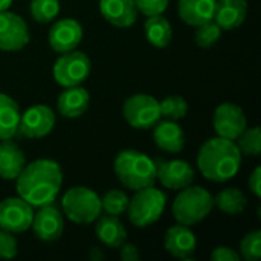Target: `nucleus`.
<instances>
[{
    "label": "nucleus",
    "instance_id": "nucleus-11",
    "mask_svg": "<svg viewBox=\"0 0 261 261\" xmlns=\"http://www.w3.org/2000/svg\"><path fill=\"white\" fill-rule=\"evenodd\" d=\"M57 118L49 106L37 104L20 115L18 130L23 136L31 139H41L47 136L55 127Z\"/></svg>",
    "mask_w": 261,
    "mask_h": 261
},
{
    "label": "nucleus",
    "instance_id": "nucleus-16",
    "mask_svg": "<svg viewBox=\"0 0 261 261\" xmlns=\"http://www.w3.org/2000/svg\"><path fill=\"white\" fill-rule=\"evenodd\" d=\"M164 248L174 258L188 260L196 252L197 240H196L194 232L190 229V226L177 223V225L168 228V231L164 237Z\"/></svg>",
    "mask_w": 261,
    "mask_h": 261
},
{
    "label": "nucleus",
    "instance_id": "nucleus-28",
    "mask_svg": "<svg viewBox=\"0 0 261 261\" xmlns=\"http://www.w3.org/2000/svg\"><path fill=\"white\" fill-rule=\"evenodd\" d=\"M159 107H161V118L170 121H179L185 118V115L188 113V102L185 101V98L179 95H171L159 101Z\"/></svg>",
    "mask_w": 261,
    "mask_h": 261
},
{
    "label": "nucleus",
    "instance_id": "nucleus-12",
    "mask_svg": "<svg viewBox=\"0 0 261 261\" xmlns=\"http://www.w3.org/2000/svg\"><path fill=\"white\" fill-rule=\"evenodd\" d=\"M213 125L217 136L237 141V138L246 130L248 121L245 112L239 106L232 102H222L214 112Z\"/></svg>",
    "mask_w": 261,
    "mask_h": 261
},
{
    "label": "nucleus",
    "instance_id": "nucleus-22",
    "mask_svg": "<svg viewBox=\"0 0 261 261\" xmlns=\"http://www.w3.org/2000/svg\"><path fill=\"white\" fill-rule=\"evenodd\" d=\"M95 222L96 237L104 246L118 249L124 242H127V231L118 216H99Z\"/></svg>",
    "mask_w": 261,
    "mask_h": 261
},
{
    "label": "nucleus",
    "instance_id": "nucleus-15",
    "mask_svg": "<svg viewBox=\"0 0 261 261\" xmlns=\"http://www.w3.org/2000/svg\"><path fill=\"white\" fill-rule=\"evenodd\" d=\"M81 40H83V26L75 18H61L55 21L47 35L50 49L58 54H64L76 49Z\"/></svg>",
    "mask_w": 261,
    "mask_h": 261
},
{
    "label": "nucleus",
    "instance_id": "nucleus-30",
    "mask_svg": "<svg viewBox=\"0 0 261 261\" xmlns=\"http://www.w3.org/2000/svg\"><path fill=\"white\" fill-rule=\"evenodd\" d=\"M242 154L246 156H260L261 153V132L260 127L248 128L236 141Z\"/></svg>",
    "mask_w": 261,
    "mask_h": 261
},
{
    "label": "nucleus",
    "instance_id": "nucleus-18",
    "mask_svg": "<svg viewBox=\"0 0 261 261\" xmlns=\"http://www.w3.org/2000/svg\"><path fill=\"white\" fill-rule=\"evenodd\" d=\"M248 15L246 0H216L214 21L222 31H232L243 24Z\"/></svg>",
    "mask_w": 261,
    "mask_h": 261
},
{
    "label": "nucleus",
    "instance_id": "nucleus-9",
    "mask_svg": "<svg viewBox=\"0 0 261 261\" xmlns=\"http://www.w3.org/2000/svg\"><path fill=\"white\" fill-rule=\"evenodd\" d=\"M34 206L21 197H8L0 200V229L20 234L31 228Z\"/></svg>",
    "mask_w": 261,
    "mask_h": 261
},
{
    "label": "nucleus",
    "instance_id": "nucleus-29",
    "mask_svg": "<svg viewBox=\"0 0 261 261\" xmlns=\"http://www.w3.org/2000/svg\"><path fill=\"white\" fill-rule=\"evenodd\" d=\"M29 12L37 23H49L60 12V0H32Z\"/></svg>",
    "mask_w": 261,
    "mask_h": 261
},
{
    "label": "nucleus",
    "instance_id": "nucleus-27",
    "mask_svg": "<svg viewBox=\"0 0 261 261\" xmlns=\"http://www.w3.org/2000/svg\"><path fill=\"white\" fill-rule=\"evenodd\" d=\"M128 196L122 190H110L101 199V210L109 216H122L128 206Z\"/></svg>",
    "mask_w": 261,
    "mask_h": 261
},
{
    "label": "nucleus",
    "instance_id": "nucleus-7",
    "mask_svg": "<svg viewBox=\"0 0 261 261\" xmlns=\"http://www.w3.org/2000/svg\"><path fill=\"white\" fill-rule=\"evenodd\" d=\"M90 70H92L90 58L84 52L76 49L61 54L52 67L54 80L61 87L81 86L90 75Z\"/></svg>",
    "mask_w": 261,
    "mask_h": 261
},
{
    "label": "nucleus",
    "instance_id": "nucleus-6",
    "mask_svg": "<svg viewBox=\"0 0 261 261\" xmlns=\"http://www.w3.org/2000/svg\"><path fill=\"white\" fill-rule=\"evenodd\" d=\"M167 205V196L164 191L153 187H147L135 191V196L130 199L127 206V214L136 228H147L156 223Z\"/></svg>",
    "mask_w": 261,
    "mask_h": 261
},
{
    "label": "nucleus",
    "instance_id": "nucleus-21",
    "mask_svg": "<svg viewBox=\"0 0 261 261\" xmlns=\"http://www.w3.org/2000/svg\"><path fill=\"white\" fill-rule=\"evenodd\" d=\"M26 165L23 150L11 139L0 141V177L15 180Z\"/></svg>",
    "mask_w": 261,
    "mask_h": 261
},
{
    "label": "nucleus",
    "instance_id": "nucleus-37",
    "mask_svg": "<svg viewBox=\"0 0 261 261\" xmlns=\"http://www.w3.org/2000/svg\"><path fill=\"white\" fill-rule=\"evenodd\" d=\"M248 187L251 190V193L255 196V197H261V168L257 167L252 174L249 176V180H248Z\"/></svg>",
    "mask_w": 261,
    "mask_h": 261
},
{
    "label": "nucleus",
    "instance_id": "nucleus-20",
    "mask_svg": "<svg viewBox=\"0 0 261 261\" xmlns=\"http://www.w3.org/2000/svg\"><path fill=\"white\" fill-rule=\"evenodd\" d=\"M153 138L156 145L171 154L180 153L185 147V135L177 121L164 119L154 125Z\"/></svg>",
    "mask_w": 261,
    "mask_h": 261
},
{
    "label": "nucleus",
    "instance_id": "nucleus-3",
    "mask_svg": "<svg viewBox=\"0 0 261 261\" xmlns=\"http://www.w3.org/2000/svg\"><path fill=\"white\" fill-rule=\"evenodd\" d=\"M113 171L118 180L130 191H138L156 184V164L142 151L122 150L116 154Z\"/></svg>",
    "mask_w": 261,
    "mask_h": 261
},
{
    "label": "nucleus",
    "instance_id": "nucleus-32",
    "mask_svg": "<svg viewBox=\"0 0 261 261\" xmlns=\"http://www.w3.org/2000/svg\"><path fill=\"white\" fill-rule=\"evenodd\" d=\"M261 257V232L252 231L246 234L240 243V258L246 261H257Z\"/></svg>",
    "mask_w": 261,
    "mask_h": 261
},
{
    "label": "nucleus",
    "instance_id": "nucleus-23",
    "mask_svg": "<svg viewBox=\"0 0 261 261\" xmlns=\"http://www.w3.org/2000/svg\"><path fill=\"white\" fill-rule=\"evenodd\" d=\"M179 17L190 26H199L214 18L216 0H179Z\"/></svg>",
    "mask_w": 261,
    "mask_h": 261
},
{
    "label": "nucleus",
    "instance_id": "nucleus-10",
    "mask_svg": "<svg viewBox=\"0 0 261 261\" xmlns=\"http://www.w3.org/2000/svg\"><path fill=\"white\" fill-rule=\"evenodd\" d=\"M29 28L18 14L8 9L0 11V50H20L29 43Z\"/></svg>",
    "mask_w": 261,
    "mask_h": 261
},
{
    "label": "nucleus",
    "instance_id": "nucleus-25",
    "mask_svg": "<svg viewBox=\"0 0 261 261\" xmlns=\"http://www.w3.org/2000/svg\"><path fill=\"white\" fill-rule=\"evenodd\" d=\"M144 29H145V37H147L148 43L153 44L154 47L162 49L171 43L173 28H171L170 21L162 14L147 17Z\"/></svg>",
    "mask_w": 261,
    "mask_h": 261
},
{
    "label": "nucleus",
    "instance_id": "nucleus-8",
    "mask_svg": "<svg viewBox=\"0 0 261 261\" xmlns=\"http://www.w3.org/2000/svg\"><path fill=\"white\" fill-rule=\"evenodd\" d=\"M122 116L128 125L139 130H148L161 121L159 101L145 93H138L124 101Z\"/></svg>",
    "mask_w": 261,
    "mask_h": 261
},
{
    "label": "nucleus",
    "instance_id": "nucleus-31",
    "mask_svg": "<svg viewBox=\"0 0 261 261\" xmlns=\"http://www.w3.org/2000/svg\"><path fill=\"white\" fill-rule=\"evenodd\" d=\"M220 37H222V28L214 20H210L196 26L194 38H196L197 46L200 47H205V49L213 47L220 40Z\"/></svg>",
    "mask_w": 261,
    "mask_h": 261
},
{
    "label": "nucleus",
    "instance_id": "nucleus-14",
    "mask_svg": "<svg viewBox=\"0 0 261 261\" xmlns=\"http://www.w3.org/2000/svg\"><path fill=\"white\" fill-rule=\"evenodd\" d=\"M31 228L35 237L41 242H57L64 231V217L63 213L52 203L40 206L34 213Z\"/></svg>",
    "mask_w": 261,
    "mask_h": 261
},
{
    "label": "nucleus",
    "instance_id": "nucleus-5",
    "mask_svg": "<svg viewBox=\"0 0 261 261\" xmlns=\"http://www.w3.org/2000/svg\"><path fill=\"white\" fill-rule=\"evenodd\" d=\"M63 214L73 223L90 225L102 213L101 197L87 187H73L61 199Z\"/></svg>",
    "mask_w": 261,
    "mask_h": 261
},
{
    "label": "nucleus",
    "instance_id": "nucleus-1",
    "mask_svg": "<svg viewBox=\"0 0 261 261\" xmlns=\"http://www.w3.org/2000/svg\"><path fill=\"white\" fill-rule=\"evenodd\" d=\"M61 167L52 159H37L26 164L15 179L18 197L37 208L54 203L61 190Z\"/></svg>",
    "mask_w": 261,
    "mask_h": 261
},
{
    "label": "nucleus",
    "instance_id": "nucleus-34",
    "mask_svg": "<svg viewBox=\"0 0 261 261\" xmlns=\"http://www.w3.org/2000/svg\"><path fill=\"white\" fill-rule=\"evenodd\" d=\"M168 2L170 0H135V5L139 12L150 17V15L164 14L165 9L168 8Z\"/></svg>",
    "mask_w": 261,
    "mask_h": 261
},
{
    "label": "nucleus",
    "instance_id": "nucleus-17",
    "mask_svg": "<svg viewBox=\"0 0 261 261\" xmlns=\"http://www.w3.org/2000/svg\"><path fill=\"white\" fill-rule=\"evenodd\" d=\"M101 15L116 28H130L138 20L135 0H99Z\"/></svg>",
    "mask_w": 261,
    "mask_h": 261
},
{
    "label": "nucleus",
    "instance_id": "nucleus-13",
    "mask_svg": "<svg viewBox=\"0 0 261 261\" xmlns=\"http://www.w3.org/2000/svg\"><path fill=\"white\" fill-rule=\"evenodd\" d=\"M154 164H156V180H159V184L164 188L179 191L191 185L194 180L193 167L182 159H174V161L158 159L154 161Z\"/></svg>",
    "mask_w": 261,
    "mask_h": 261
},
{
    "label": "nucleus",
    "instance_id": "nucleus-38",
    "mask_svg": "<svg viewBox=\"0 0 261 261\" xmlns=\"http://www.w3.org/2000/svg\"><path fill=\"white\" fill-rule=\"evenodd\" d=\"M11 5H12V0H0V11L8 9Z\"/></svg>",
    "mask_w": 261,
    "mask_h": 261
},
{
    "label": "nucleus",
    "instance_id": "nucleus-35",
    "mask_svg": "<svg viewBox=\"0 0 261 261\" xmlns=\"http://www.w3.org/2000/svg\"><path fill=\"white\" fill-rule=\"evenodd\" d=\"M213 261H240V254L229 246H219L211 254Z\"/></svg>",
    "mask_w": 261,
    "mask_h": 261
},
{
    "label": "nucleus",
    "instance_id": "nucleus-19",
    "mask_svg": "<svg viewBox=\"0 0 261 261\" xmlns=\"http://www.w3.org/2000/svg\"><path fill=\"white\" fill-rule=\"evenodd\" d=\"M90 104V95L89 92L81 86L73 87H64V90L60 93L57 99V109L60 115L64 118H80L86 113Z\"/></svg>",
    "mask_w": 261,
    "mask_h": 261
},
{
    "label": "nucleus",
    "instance_id": "nucleus-36",
    "mask_svg": "<svg viewBox=\"0 0 261 261\" xmlns=\"http://www.w3.org/2000/svg\"><path fill=\"white\" fill-rule=\"evenodd\" d=\"M119 254H121V258L122 261H136L139 260V251H138V248L133 245V243H127V242H124L119 248Z\"/></svg>",
    "mask_w": 261,
    "mask_h": 261
},
{
    "label": "nucleus",
    "instance_id": "nucleus-24",
    "mask_svg": "<svg viewBox=\"0 0 261 261\" xmlns=\"http://www.w3.org/2000/svg\"><path fill=\"white\" fill-rule=\"evenodd\" d=\"M20 115L18 104L11 96L0 93V141L11 139L17 133Z\"/></svg>",
    "mask_w": 261,
    "mask_h": 261
},
{
    "label": "nucleus",
    "instance_id": "nucleus-26",
    "mask_svg": "<svg viewBox=\"0 0 261 261\" xmlns=\"http://www.w3.org/2000/svg\"><path fill=\"white\" fill-rule=\"evenodd\" d=\"M214 205L228 216H239L245 211L248 199L243 191L237 188H226L214 197Z\"/></svg>",
    "mask_w": 261,
    "mask_h": 261
},
{
    "label": "nucleus",
    "instance_id": "nucleus-2",
    "mask_svg": "<svg viewBox=\"0 0 261 261\" xmlns=\"http://www.w3.org/2000/svg\"><path fill=\"white\" fill-rule=\"evenodd\" d=\"M242 156L236 141L220 136L211 138L203 142L197 153V168L205 179L222 184L239 173Z\"/></svg>",
    "mask_w": 261,
    "mask_h": 261
},
{
    "label": "nucleus",
    "instance_id": "nucleus-4",
    "mask_svg": "<svg viewBox=\"0 0 261 261\" xmlns=\"http://www.w3.org/2000/svg\"><path fill=\"white\" fill-rule=\"evenodd\" d=\"M214 208L213 194L202 188L188 185L179 190L177 197L173 202L171 213L179 225L194 226L205 220Z\"/></svg>",
    "mask_w": 261,
    "mask_h": 261
},
{
    "label": "nucleus",
    "instance_id": "nucleus-33",
    "mask_svg": "<svg viewBox=\"0 0 261 261\" xmlns=\"http://www.w3.org/2000/svg\"><path fill=\"white\" fill-rule=\"evenodd\" d=\"M18 252V243L12 232L0 229V258L3 260H11L17 255Z\"/></svg>",
    "mask_w": 261,
    "mask_h": 261
}]
</instances>
